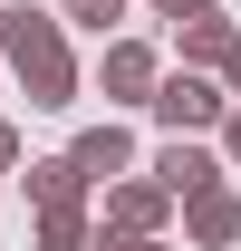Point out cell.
I'll return each instance as SVG.
<instances>
[{"instance_id":"obj_1","label":"cell","mask_w":241,"mask_h":251,"mask_svg":"<svg viewBox=\"0 0 241 251\" xmlns=\"http://www.w3.org/2000/svg\"><path fill=\"white\" fill-rule=\"evenodd\" d=\"M0 68L29 87V106H48V116H68L77 106V58H68V29L48 20V10H29V0H10L0 10Z\"/></svg>"},{"instance_id":"obj_2","label":"cell","mask_w":241,"mask_h":251,"mask_svg":"<svg viewBox=\"0 0 241 251\" xmlns=\"http://www.w3.org/2000/svg\"><path fill=\"white\" fill-rule=\"evenodd\" d=\"M154 126H164V135H212V126H222V106H232V97L212 87L203 68H174V77H154Z\"/></svg>"},{"instance_id":"obj_3","label":"cell","mask_w":241,"mask_h":251,"mask_svg":"<svg viewBox=\"0 0 241 251\" xmlns=\"http://www.w3.org/2000/svg\"><path fill=\"white\" fill-rule=\"evenodd\" d=\"M164 203H193L203 184H222V155L212 145H193V135H164V155H154V174H145Z\"/></svg>"},{"instance_id":"obj_4","label":"cell","mask_w":241,"mask_h":251,"mask_svg":"<svg viewBox=\"0 0 241 251\" xmlns=\"http://www.w3.org/2000/svg\"><path fill=\"white\" fill-rule=\"evenodd\" d=\"M164 213H174V203H164L145 174H116V184H106V232H125V242H164Z\"/></svg>"},{"instance_id":"obj_5","label":"cell","mask_w":241,"mask_h":251,"mask_svg":"<svg viewBox=\"0 0 241 251\" xmlns=\"http://www.w3.org/2000/svg\"><path fill=\"white\" fill-rule=\"evenodd\" d=\"M154 77H164V58H154L145 39H106V58H96V87L116 97V106H145Z\"/></svg>"},{"instance_id":"obj_6","label":"cell","mask_w":241,"mask_h":251,"mask_svg":"<svg viewBox=\"0 0 241 251\" xmlns=\"http://www.w3.org/2000/svg\"><path fill=\"white\" fill-rule=\"evenodd\" d=\"M68 164H77L87 184H116V174H135V135H125L116 116H106V126H77V145H68Z\"/></svg>"},{"instance_id":"obj_7","label":"cell","mask_w":241,"mask_h":251,"mask_svg":"<svg viewBox=\"0 0 241 251\" xmlns=\"http://www.w3.org/2000/svg\"><path fill=\"white\" fill-rule=\"evenodd\" d=\"M20 164H29L20 184H29V203H39V213H87V174H77L68 155H20Z\"/></svg>"},{"instance_id":"obj_8","label":"cell","mask_w":241,"mask_h":251,"mask_svg":"<svg viewBox=\"0 0 241 251\" xmlns=\"http://www.w3.org/2000/svg\"><path fill=\"white\" fill-rule=\"evenodd\" d=\"M183 232H193L203 251H232V242H241V193H232V184H203L193 203H183Z\"/></svg>"},{"instance_id":"obj_9","label":"cell","mask_w":241,"mask_h":251,"mask_svg":"<svg viewBox=\"0 0 241 251\" xmlns=\"http://www.w3.org/2000/svg\"><path fill=\"white\" fill-rule=\"evenodd\" d=\"M174 39H183V68H212L222 49H232V20H222V10H203V20H174Z\"/></svg>"},{"instance_id":"obj_10","label":"cell","mask_w":241,"mask_h":251,"mask_svg":"<svg viewBox=\"0 0 241 251\" xmlns=\"http://www.w3.org/2000/svg\"><path fill=\"white\" fill-rule=\"evenodd\" d=\"M48 20H58V29H68V20H77V29H116V20H125V0H58Z\"/></svg>"},{"instance_id":"obj_11","label":"cell","mask_w":241,"mask_h":251,"mask_svg":"<svg viewBox=\"0 0 241 251\" xmlns=\"http://www.w3.org/2000/svg\"><path fill=\"white\" fill-rule=\"evenodd\" d=\"M39 251H87V213H39Z\"/></svg>"},{"instance_id":"obj_12","label":"cell","mask_w":241,"mask_h":251,"mask_svg":"<svg viewBox=\"0 0 241 251\" xmlns=\"http://www.w3.org/2000/svg\"><path fill=\"white\" fill-rule=\"evenodd\" d=\"M212 68H222L212 87H222V97H232V106H241V29H232V49H222V58H212Z\"/></svg>"},{"instance_id":"obj_13","label":"cell","mask_w":241,"mask_h":251,"mask_svg":"<svg viewBox=\"0 0 241 251\" xmlns=\"http://www.w3.org/2000/svg\"><path fill=\"white\" fill-rule=\"evenodd\" d=\"M212 135H222V164H241V106H222V126H212Z\"/></svg>"},{"instance_id":"obj_14","label":"cell","mask_w":241,"mask_h":251,"mask_svg":"<svg viewBox=\"0 0 241 251\" xmlns=\"http://www.w3.org/2000/svg\"><path fill=\"white\" fill-rule=\"evenodd\" d=\"M203 10H222V0H154V20H203Z\"/></svg>"},{"instance_id":"obj_15","label":"cell","mask_w":241,"mask_h":251,"mask_svg":"<svg viewBox=\"0 0 241 251\" xmlns=\"http://www.w3.org/2000/svg\"><path fill=\"white\" fill-rule=\"evenodd\" d=\"M87 251H174V242H125V232H96Z\"/></svg>"},{"instance_id":"obj_16","label":"cell","mask_w":241,"mask_h":251,"mask_svg":"<svg viewBox=\"0 0 241 251\" xmlns=\"http://www.w3.org/2000/svg\"><path fill=\"white\" fill-rule=\"evenodd\" d=\"M0 174H20V126L0 116Z\"/></svg>"}]
</instances>
